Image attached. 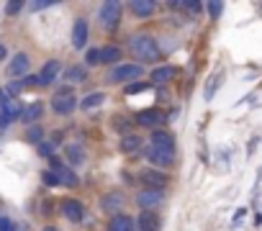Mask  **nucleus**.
<instances>
[{"label":"nucleus","mask_w":262,"mask_h":231,"mask_svg":"<svg viewBox=\"0 0 262 231\" xmlns=\"http://www.w3.org/2000/svg\"><path fill=\"white\" fill-rule=\"evenodd\" d=\"M129 52L134 59H139L136 64H159L165 59L162 46L157 44V39L152 33H131L129 36Z\"/></svg>","instance_id":"obj_1"},{"label":"nucleus","mask_w":262,"mask_h":231,"mask_svg":"<svg viewBox=\"0 0 262 231\" xmlns=\"http://www.w3.org/2000/svg\"><path fill=\"white\" fill-rule=\"evenodd\" d=\"M142 77H144V67L142 64H126V62H121V64L108 69L106 83H111V85H131V83H139Z\"/></svg>","instance_id":"obj_2"},{"label":"nucleus","mask_w":262,"mask_h":231,"mask_svg":"<svg viewBox=\"0 0 262 231\" xmlns=\"http://www.w3.org/2000/svg\"><path fill=\"white\" fill-rule=\"evenodd\" d=\"M121 16H123V3H118V0H106V3L98 8V26L111 33L121 26Z\"/></svg>","instance_id":"obj_3"},{"label":"nucleus","mask_w":262,"mask_h":231,"mask_svg":"<svg viewBox=\"0 0 262 231\" xmlns=\"http://www.w3.org/2000/svg\"><path fill=\"white\" fill-rule=\"evenodd\" d=\"M49 172H54L57 175V180H59V185H64V188H77L80 185V180H77V172L67 165L64 159H59V157H49Z\"/></svg>","instance_id":"obj_4"},{"label":"nucleus","mask_w":262,"mask_h":231,"mask_svg":"<svg viewBox=\"0 0 262 231\" xmlns=\"http://www.w3.org/2000/svg\"><path fill=\"white\" fill-rule=\"evenodd\" d=\"M136 180L144 182V188H152V190H165V185L170 182L167 172L162 170H154V167H144L136 172Z\"/></svg>","instance_id":"obj_5"},{"label":"nucleus","mask_w":262,"mask_h":231,"mask_svg":"<svg viewBox=\"0 0 262 231\" xmlns=\"http://www.w3.org/2000/svg\"><path fill=\"white\" fill-rule=\"evenodd\" d=\"M123 205H126V195H123L121 190H108L100 195V211L108 213L111 218L118 216L123 211Z\"/></svg>","instance_id":"obj_6"},{"label":"nucleus","mask_w":262,"mask_h":231,"mask_svg":"<svg viewBox=\"0 0 262 231\" xmlns=\"http://www.w3.org/2000/svg\"><path fill=\"white\" fill-rule=\"evenodd\" d=\"M165 203V190H152V188H142L136 193V205L139 211H157Z\"/></svg>","instance_id":"obj_7"},{"label":"nucleus","mask_w":262,"mask_h":231,"mask_svg":"<svg viewBox=\"0 0 262 231\" xmlns=\"http://www.w3.org/2000/svg\"><path fill=\"white\" fill-rule=\"evenodd\" d=\"M167 121V113L162 108H144L136 113V118L134 123L136 126H142V129H157V126H162Z\"/></svg>","instance_id":"obj_8"},{"label":"nucleus","mask_w":262,"mask_h":231,"mask_svg":"<svg viewBox=\"0 0 262 231\" xmlns=\"http://www.w3.org/2000/svg\"><path fill=\"white\" fill-rule=\"evenodd\" d=\"M59 211H62V216L67 218V221H72V224H80L85 218V205H83V201H80V198H64V201H59Z\"/></svg>","instance_id":"obj_9"},{"label":"nucleus","mask_w":262,"mask_h":231,"mask_svg":"<svg viewBox=\"0 0 262 231\" xmlns=\"http://www.w3.org/2000/svg\"><path fill=\"white\" fill-rule=\"evenodd\" d=\"M144 154H146V162H149L154 170H170V167L175 165V152H162V149L146 146Z\"/></svg>","instance_id":"obj_10"},{"label":"nucleus","mask_w":262,"mask_h":231,"mask_svg":"<svg viewBox=\"0 0 262 231\" xmlns=\"http://www.w3.org/2000/svg\"><path fill=\"white\" fill-rule=\"evenodd\" d=\"M59 75H62V64H59V59H47L44 62V67L39 69V87H49V85H54L57 80H59Z\"/></svg>","instance_id":"obj_11"},{"label":"nucleus","mask_w":262,"mask_h":231,"mask_svg":"<svg viewBox=\"0 0 262 231\" xmlns=\"http://www.w3.org/2000/svg\"><path fill=\"white\" fill-rule=\"evenodd\" d=\"M149 146H152V149H162V152H175V136L170 134V131L154 129V131H152V139H149Z\"/></svg>","instance_id":"obj_12"},{"label":"nucleus","mask_w":262,"mask_h":231,"mask_svg":"<svg viewBox=\"0 0 262 231\" xmlns=\"http://www.w3.org/2000/svg\"><path fill=\"white\" fill-rule=\"evenodd\" d=\"M85 146L80 144V142H72V144H67L64 146V162L70 167H83L85 165Z\"/></svg>","instance_id":"obj_13"},{"label":"nucleus","mask_w":262,"mask_h":231,"mask_svg":"<svg viewBox=\"0 0 262 231\" xmlns=\"http://www.w3.org/2000/svg\"><path fill=\"white\" fill-rule=\"evenodd\" d=\"M29 67H31L29 54H26V52H18V54L13 57V59H10V64H8V69H5V72H8L10 77H26Z\"/></svg>","instance_id":"obj_14"},{"label":"nucleus","mask_w":262,"mask_h":231,"mask_svg":"<svg viewBox=\"0 0 262 231\" xmlns=\"http://www.w3.org/2000/svg\"><path fill=\"white\" fill-rule=\"evenodd\" d=\"M52 111L59 116H70L77 111V98L75 95H54L52 98Z\"/></svg>","instance_id":"obj_15"},{"label":"nucleus","mask_w":262,"mask_h":231,"mask_svg":"<svg viewBox=\"0 0 262 231\" xmlns=\"http://www.w3.org/2000/svg\"><path fill=\"white\" fill-rule=\"evenodd\" d=\"M118 149H121V154H136V152H142L144 149V139L139 134H126V136H121V142H118Z\"/></svg>","instance_id":"obj_16"},{"label":"nucleus","mask_w":262,"mask_h":231,"mask_svg":"<svg viewBox=\"0 0 262 231\" xmlns=\"http://www.w3.org/2000/svg\"><path fill=\"white\" fill-rule=\"evenodd\" d=\"M126 8L134 13V18H152L157 10V3L154 0H131Z\"/></svg>","instance_id":"obj_17"},{"label":"nucleus","mask_w":262,"mask_h":231,"mask_svg":"<svg viewBox=\"0 0 262 231\" xmlns=\"http://www.w3.org/2000/svg\"><path fill=\"white\" fill-rule=\"evenodd\" d=\"M24 103H21L18 98H8L3 106H0V113L8 118V123H13V121H21V113H24Z\"/></svg>","instance_id":"obj_18"},{"label":"nucleus","mask_w":262,"mask_h":231,"mask_svg":"<svg viewBox=\"0 0 262 231\" xmlns=\"http://www.w3.org/2000/svg\"><path fill=\"white\" fill-rule=\"evenodd\" d=\"M162 224H159V216L154 211H142L139 218H136V231H159Z\"/></svg>","instance_id":"obj_19"},{"label":"nucleus","mask_w":262,"mask_h":231,"mask_svg":"<svg viewBox=\"0 0 262 231\" xmlns=\"http://www.w3.org/2000/svg\"><path fill=\"white\" fill-rule=\"evenodd\" d=\"M175 75H177V67L175 64H159V67H154V72H152V80L149 83L154 85H167L170 80H175Z\"/></svg>","instance_id":"obj_20"},{"label":"nucleus","mask_w":262,"mask_h":231,"mask_svg":"<svg viewBox=\"0 0 262 231\" xmlns=\"http://www.w3.org/2000/svg\"><path fill=\"white\" fill-rule=\"evenodd\" d=\"M121 59H123L121 46H116V44L100 46V64H111V67H116V64H121Z\"/></svg>","instance_id":"obj_21"},{"label":"nucleus","mask_w":262,"mask_h":231,"mask_svg":"<svg viewBox=\"0 0 262 231\" xmlns=\"http://www.w3.org/2000/svg\"><path fill=\"white\" fill-rule=\"evenodd\" d=\"M72 46L75 49H85L87 46V21L85 18L75 21V26H72Z\"/></svg>","instance_id":"obj_22"},{"label":"nucleus","mask_w":262,"mask_h":231,"mask_svg":"<svg viewBox=\"0 0 262 231\" xmlns=\"http://www.w3.org/2000/svg\"><path fill=\"white\" fill-rule=\"evenodd\" d=\"M108 231H136V218L126 216V213H118L108 221Z\"/></svg>","instance_id":"obj_23"},{"label":"nucleus","mask_w":262,"mask_h":231,"mask_svg":"<svg viewBox=\"0 0 262 231\" xmlns=\"http://www.w3.org/2000/svg\"><path fill=\"white\" fill-rule=\"evenodd\" d=\"M62 80H64V83H70V85H80V83H85V80H87V67H80V64L67 67L64 72H62Z\"/></svg>","instance_id":"obj_24"},{"label":"nucleus","mask_w":262,"mask_h":231,"mask_svg":"<svg viewBox=\"0 0 262 231\" xmlns=\"http://www.w3.org/2000/svg\"><path fill=\"white\" fill-rule=\"evenodd\" d=\"M41 116H44V106H41V103H31V106H26L24 113H21V123L33 126V123H39Z\"/></svg>","instance_id":"obj_25"},{"label":"nucleus","mask_w":262,"mask_h":231,"mask_svg":"<svg viewBox=\"0 0 262 231\" xmlns=\"http://www.w3.org/2000/svg\"><path fill=\"white\" fill-rule=\"evenodd\" d=\"M103 100H106L103 92H90V95H85V98L77 100V108H80V111H93V108L103 106Z\"/></svg>","instance_id":"obj_26"},{"label":"nucleus","mask_w":262,"mask_h":231,"mask_svg":"<svg viewBox=\"0 0 262 231\" xmlns=\"http://www.w3.org/2000/svg\"><path fill=\"white\" fill-rule=\"evenodd\" d=\"M146 90H152V83H149V80H139V83L123 85V92H126V95H136V92H146Z\"/></svg>","instance_id":"obj_27"},{"label":"nucleus","mask_w":262,"mask_h":231,"mask_svg":"<svg viewBox=\"0 0 262 231\" xmlns=\"http://www.w3.org/2000/svg\"><path fill=\"white\" fill-rule=\"evenodd\" d=\"M177 10H185L188 16H198L203 10V3H198V0H183V3H177Z\"/></svg>","instance_id":"obj_28"},{"label":"nucleus","mask_w":262,"mask_h":231,"mask_svg":"<svg viewBox=\"0 0 262 231\" xmlns=\"http://www.w3.org/2000/svg\"><path fill=\"white\" fill-rule=\"evenodd\" d=\"M26 142H31V144H41V142H44V129H41L39 123L29 126V131H26Z\"/></svg>","instance_id":"obj_29"},{"label":"nucleus","mask_w":262,"mask_h":231,"mask_svg":"<svg viewBox=\"0 0 262 231\" xmlns=\"http://www.w3.org/2000/svg\"><path fill=\"white\" fill-rule=\"evenodd\" d=\"M131 123H134V121L123 118V116H116V118H113V129H116L121 136H126V134H131Z\"/></svg>","instance_id":"obj_30"},{"label":"nucleus","mask_w":262,"mask_h":231,"mask_svg":"<svg viewBox=\"0 0 262 231\" xmlns=\"http://www.w3.org/2000/svg\"><path fill=\"white\" fill-rule=\"evenodd\" d=\"M219 85H221V72H216V75L208 80V85H206V100H211V98L216 95V90H219Z\"/></svg>","instance_id":"obj_31"},{"label":"nucleus","mask_w":262,"mask_h":231,"mask_svg":"<svg viewBox=\"0 0 262 231\" xmlns=\"http://www.w3.org/2000/svg\"><path fill=\"white\" fill-rule=\"evenodd\" d=\"M100 64V49H87L85 52V67H98Z\"/></svg>","instance_id":"obj_32"},{"label":"nucleus","mask_w":262,"mask_h":231,"mask_svg":"<svg viewBox=\"0 0 262 231\" xmlns=\"http://www.w3.org/2000/svg\"><path fill=\"white\" fill-rule=\"evenodd\" d=\"M36 149H39V154L41 157H54V149H57V144L54 142H41V144H36Z\"/></svg>","instance_id":"obj_33"},{"label":"nucleus","mask_w":262,"mask_h":231,"mask_svg":"<svg viewBox=\"0 0 262 231\" xmlns=\"http://www.w3.org/2000/svg\"><path fill=\"white\" fill-rule=\"evenodd\" d=\"M21 10H24V3H21V0H10V3L5 5V16L8 18H13V16H18Z\"/></svg>","instance_id":"obj_34"},{"label":"nucleus","mask_w":262,"mask_h":231,"mask_svg":"<svg viewBox=\"0 0 262 231\" xmlns=\"http://www.w3.org/2000/svg\"><path fill=\"white\" fill-rule=\"evenodd\" d=\"M203 8L208 10V16H211L213 21H216V18H221V13H224V3H206Z\"/></svg>","instance_id":"obj_35"},{"label":"nucleus","mask_w":262,"mask_h":231,"mask_svg":"<svg viewBox=\"0 0 262 231\" xmlns=\"http://www.w3.org/2000/svg\"><path fill=\"white\" fill-rule=\"evenodd\" d=\"M41 180H44V185H49V188H59V180H57V175L49 172V170L41 172Z\"/></svg>","instance_id":"obj_36"},{"label":"nucleus","mask_w":262,"mask_h":231,"mask_svg":"<svg viewBox=\"0 0 262 231\" xmlns=\"http://www.w3.org/2000/svg\"><path fill=\"white\" fill-rule=\"evenodd\" d=\"M21 87L29 90V87H39V77L36 75H26L24 80H21Z\"/></svg>","instance_id":"obj_37"},{"label":"nucleus","mask_w":262,"mask_h":231,"mask_svg":"<svg viewBox=\"0 0 262 231\" xmlns=\"http://www.w3.org/2000/svg\"><path fill=\"white\" fill-rule=\"evenodd\" d=\"M0 231H16V224L8 216H0Z\"/></svg>","instance_id":"obj_38"},{"label":"nucleus","mask_w":262,"mask_h":231,"mask_svg":"<svg viewBox=\"0 0 262 231\" xmlns=\"http://www.w3.org/2000/svg\"><path fill=\"white\" fill-rule=\"evenodd\" d=\"M54 3H47V0H41V3H29V10H47L52 8Z\"/></svg>","instance_id":"obj_39"},{"label":"nucleus","mask_w":262,"mask_h":231,"mask_svg":"<svg viewBox=\"0 0 262 231\" xmlns=\"http://www.w3.org/2000/svg\"><path fill=\"white\" fill-rule=\"evenodd\" d=\"M54 95H75V92H72V85H62V87H57Z\"/></svg>","instance_id":"obj_40"},{"label":"nucleus","mask_w":262,"mask_h":231,"mask_svg":"<svg viewBox=\"0 0 262 231\" xmlns=\"http://www.w3.org/2000/svg\"><path fill=\"white\" fill-rule=\"evenodd\" d=\"M52 203H54V201H44V205H41V213H44V216H49V213L54 211V205H52Z\"/></svg>","instance_id":"obj_41"},{"label":"nucleus","mask_w":262,"mask_h":231,"mask_svg":"<svg viewBox=\"0 0 262 231\" xmlns=\"http://www.w3.org/2000/svg\"><path fill=\"white\" fill-rule=\"evenodd\" d=\"M244 213H247L244 208H239V211L234 213V226H239V221H242V218H244Z\"/></svg>","instance_id":"obj_42"},{"label":"nucleus","mask_w":262,"mask_h":231,"mask_svg":"<svg viewBox=\"0 0 262 231\" xmlns=\"http://www.w3.org/2000/svg\"><path fill=\"white\" fill-rule=\"evenodd\" d=\"M5 57H8V49H5V44H3V41H0V62H3V59H5Z\"/></svg>","instance_id":"obj_43"},{"label":"nucleus","mask_w":262,"mask_h":231,"mask_svg":"<svg viewBox=\"0 0 262 231\" xmlns=\"http://www.w3.org/2000/svg\"><path fill=\"white\" fill-rule=\"evenodd\" d=\"M3 129H8V118H5L3 113H0V131H3Z\"/></svg>","instance_id":"obj_44"},{"label":"nucleus","mask_w":262,"mask_h":231,"mask_svg":"<svg viewBox=\"0 0 262 231\" xmlns=\"http://www.w3.org/2000/svg\"><path fill=\"white\" fill-rule=\"evenodd\" d=\"M5 100H8V95H5V90H3V87H0V106H3V103H5Z\"/></svg>","instance_id":"obj_45"},{"label":"nucleus","mask_w":262,"mask_h":231,"mask_svg":"<svg viewBox=\"0 0 262 231\" xmlns=\"http://www.w3.org/2000/svg\"><path fill=\"white\" fill-rule=\"evenodd\" d=\"M44 231H59V229L57 226H44Z\"/></svg>","instance_id":"obj_46"}]
</instances>
